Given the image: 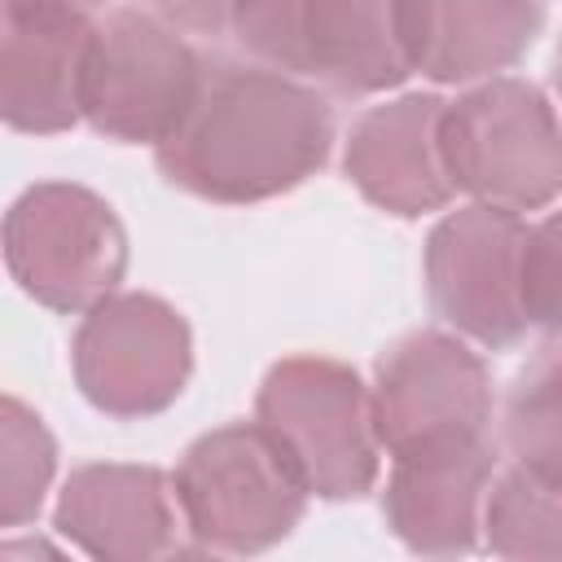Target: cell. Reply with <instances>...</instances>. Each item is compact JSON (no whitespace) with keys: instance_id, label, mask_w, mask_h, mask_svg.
I'll list each match as a JSON object with an SVG mask.
<instances>
[{"instance_id":"1","label":"cell","mask_w":562,"mask_h":562,"mask_svg":"<svg viewBox=\"0 0 562 562\" xmlns=\"http://www.w3.org/2000/svg\"><path fill=\"white\" fill-rule=\"evenodd\" d=\"M329 145L334 114L307 79L206 57L189 114L158 145V171L193 198L241 206L303 184Z\"/></svg>"},{"instance_id":"2","label":"cell","mask_w":562,"mask_h":562,"mask_svg":"<svg viewBox=\"0 0 562 562\" xmlns=\"http://www.w3.org/2000/svg\"><path fill=\"white\" fill-rule=\"evenodd\" d=\"M228 35L263 66L334 97H369L413 75L400 0H233Z\"/></svg>"},{"instance_id":"3","label":"cell","mask_w":562,"mask_h":562,"mask_svg":"<svg viewBox=\"0 0 562 562\" xmlns=\"http://www.w3.org/2000/svg\"><path fill=\"white\" fill-rule=\"evenodd\" d=\"M439 149L457 193L505 211H540L562 193V119L549 97L514 75L443 105Z\"/></svg>"},{"instance_id":"4","label":"cell","mask_w":562,"mask_h":562,"mask_svg":"<svg viewBox=\"0 0 562 562\" xmlns=\"http://www.w3.org/2000/svg\"><path fill=\"white\" fill-rule=\"evenodd\" d=\"M171 483L202 553H259L285 540L312 496L259 422H228L193 439Z\"/></svg>"},{"instance_id":"5","label":"cell","mask_w":562,"mask_h":562,"mask_svg":"<svg viewBox=\"0 0 562 562\" xmlns=\"http://www.w3.org/2000/svg\"><path fill=\"white\" fill-rule=\"evenodd\" d=\"M255 422L281 443L312 496L351 501L378 483L382 443L356 369L325 356L277 360L255 395Z\"/></svg>"},{"instance_id":"6","label":"cell","mask_w":562,"mask_h":562,"mask_svg":"<svg viewBox=\"0 0 562 562\" xmlns=\"http://www.w3.org/2000/svg\"><path fill=\"white\" fill-rule=\"evenodd\" d=\"M206 57L149 9H114L97 22L79 105L83 119L123 145H162L189 114Z\"/></svg>"},{"instance_id":"7","label":"cell","mask_w":562,"mask_h":562,"mask_svg":"<svg viewBox=\"0 0 562 562\" xmlns=\"http://www.w3.org/2000/svg\"><path fill=\"white\" fill-rule=\"evenodd\" d=\"M13 281L53 312H88L127 272V233L110 202L83 184H35L4 215Z\"/></svg>"},{"instance_id":"8","label":"cell","mask_w":562,"mask_h":562,"mask_svg":"<svg viewBox=\"0 0 562 562\" xmlns=\"http://www.w3.org/2000/svg\"><path fill=\"white\" fill-rule=\"evenodd\" d=\"M70 369L83 400L110 417H149L180 400L193 342L184 316L154 294H110L83 312Z\"/></svg>"},{"instance_id":"9","label":"cell","mask_w":562,"mask_h":562,"mask_svg":"<svg viewBox=\"0 0 562 562\" xmlns=\"http://www.w3.org/2000/svg\"><path fill=\"white\" fill-rule=\"evenodd\" d=\"M373 430L391 457L487 439L492 382L487 364L439 329L404 334L373 373Z\"/></svg>"},{"instance_id":"10","label":"cell","mask_w":562,"mask_h":562,"mask_svg":"<svg viewBox=\"0 0 562 562\" xmlns=\"http://www.w3.org/2000/svg\"><path fill=\"white\" fill-rule=\"evenodd\" d=\"M522 241L518 211L470 202L443 215L426 237V294L439 321L457 325L483 347H514L527 329L522 316Z\"/></svg>"},{"instance_id":"11","label":"cell","mask_w":562,"mask_h":562,"mask_svg":"<svg viewBox=\"0 0 562 562\" xmlns=\"http://www.w3.org/2000/svg\"><path fill=\"white\" fill-rule=\"evenodd\" d=\"M97 22L75 4L4 0L0 13V110L13 132H66L83 119V57Z\"/></svg>"},{"instance_id":"12","label":"cell","mask_w":562,"mask_h":562,"mask_svg":"<svg viewBox=\"0 0 562 562\" xmlns=\"http://www.w3.org/2000/svg\"><path fill=\"white\" fill-rule=\"evenodd\" d=\"M53 522L83 553L105 562L189 553L180 540L189 527L176 501V483H167V474L154 465H79L57 496Z\"/></svg>"},{"instance_id":"13","label":"cell","mask_w":562,"mask_h":562,"mask_svg":"<svg viewBox=\"0 0 562 562\" xmlns=\"http://www.w3.org/2000/svg\"><path fill=\"white\" fill-rule=\"evenodd\" d=\"M382 514L413 553H465L479 540L496 448L487 439L391 457Z\"/></svg>"},{"instance_id":"14","label":"cell","mask_w":562,"mask_h":562,"mask_svg":"<svg viewBox=\"0 0 562 562\" xmlns=\"http://www.w3.org/2000/svg\"><path fill=\"white\" fill-rule=\"evenodd\" d=\"M443 105L448 101L430 92H413V97L373 105L356 119L342 167L373 206L404 220L448 206L457 189L448 180L443 149H439Z\"/></svg>"},{"instance_id":"15","label":"cell","mask_w":562,"mask_h":562,"mask_svg":"<svg viewBox=\"0 0 562 562\" xmlns=\"http://www.w3.org/2000/svg\"><path fill=\"white\" fill-rule=\"evenodd\" d=\"M544 26V0H400L413 70L470 83L509 70Z\"/></svg>"},{"instance_id":"16","label":"cell","mask_w":562,"mask_h":562,"mask_svg":"<svg viewBox=\"0 0 562 562\" xmlns=\"http://www.w3.org/2000/svg\"><path fill=\"white\" fill-rule=\"evenodd\" d=\"M501 439L527 474L562 487V347L536 351L505 391Z\"/></svg>"},{"instance_id":"17","label":"cell","mask_w":562,"mask_h":562,"mask_svg":"<svg viewBox=\"0 0 562 562\" xmlns=\"http://www.w3.org/2000/svg\"><path fill=\"white\" fill-rule=\"evenodd\" d=\"M483 531L501 558H562V487L522 465L505 470L487 487Z\"/></svg>"},{"instance_id":"18","label":"cell","mask_w":562,"mask_h":562,"mask_svg":"<svg viewBox=\"0 0 562 562\" xmlns=\"http://www.w3.org/2000/svg\"><path fill=\"white\" fill-rule=\"evenodd\" d=\"M0 522L22 527L44 505V492L57 470V443L44 422L13 395H4L0 413Z\"/></svg>"},{"instance_id":"19","label":"cell","mask_w":562,"mask_h":562,"mask_svg":"<svg viewBox=\"0 0 562 562\" xmlns=\"http://www.w3.org/2000/svg\"><path fill=\"white\" fill-rule=\"evenodd\" d=\"M518 285L527 325L562 338V211H549L540 224H527Z\"/></svg>"},{"instance_id":"20","label":"cell","mask_w":562,"mask_h":562,"mask_svg":"<svg viewBox=\"0 0 562 562\" xmlns=\"http://www.w3.org/2000/svg\"><path fill=\"white\" fill-rule=\"evenodd\" d=\"M140 9H149V13L162 18V22H171L176 31H189V35H220V31H228L233 0H140Z\"/></svg>"},{"instance_id":"21","label":"cell","mask_w":562,"mask_h":562,"mask_svg":"<svg viewBox=\"0 0 562 562\" xmlns=\"http://www.w3.org/2000/svg\"><path fill=\"white\" fill-rule=\"evenodd\" d=\"M53 4H75V9H83V13H92V9H101L105 0H53Z\"/></svg>"},{"instance_id":"22","label":"cell","mask_w":562,"mask_h":562,"mask_svg":"<svg viewBox=\"0 0 562 562\" xmlns=\"http://www.w3.org/2000/svg\"><path fill=\"white\" fill-rule=\"evenodd\" d=\"M553 88H558V97H562V44H558V57H553Z\"/></svg>"}]
</instances>
